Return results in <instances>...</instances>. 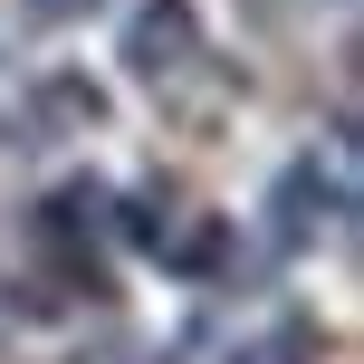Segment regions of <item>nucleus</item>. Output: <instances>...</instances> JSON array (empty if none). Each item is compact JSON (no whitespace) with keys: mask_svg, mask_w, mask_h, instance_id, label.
<instances>
[{"mask_svg":"<svg viewBox=\"0 0 364 364\" xmlns=\"http://www.w3.org/2000/svg\"><path fill=\"white\" fill-rule=\"evenodd\" d=\"M38 10H48V19H68V10H87V0H38Z\"/></svg>","mask_w":364,"mask_h":364,"instance_id":"f257e3e1","label":"nucleus"}]
</instances>
